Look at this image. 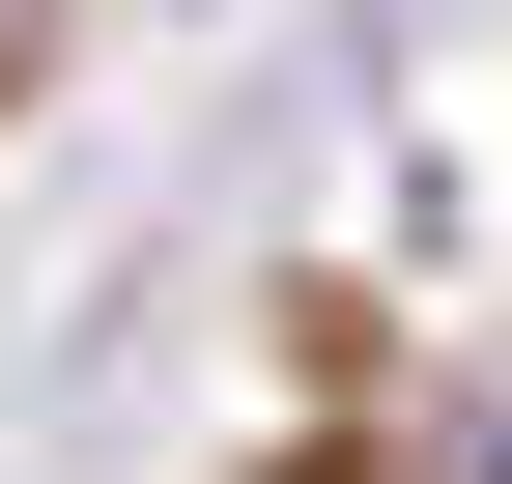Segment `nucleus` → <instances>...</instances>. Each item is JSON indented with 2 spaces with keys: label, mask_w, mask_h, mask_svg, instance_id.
I'll list each match as a JSON object with an SVG mask.
<instances>
[]
</instances>
